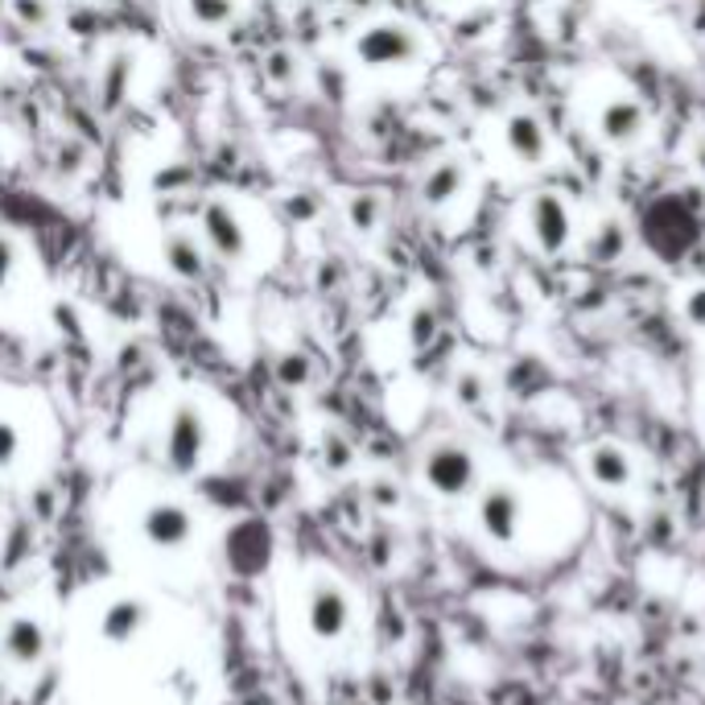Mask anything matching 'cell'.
I'll return each instance as SVG.
<instances>
[{
    "instance_id": "2",
    "label": "cell",
    "mask_w": 705,
    "mask_h": 705,
    "mask_svg": "<svg viewBox=\"0 0 705 705\" xmlns=\"http://www.w3.org/2000/svg\"><path fill=\"white\" fill-rule=\"evenodd\" d=\"M421 54H425V42L405 22H375L359 29L355 38V59L368 70H400V66H413Z\"/></svg>"
},
{
    "instance_id": "22",
    "label": "cell",
    "mask_w": 705,
    "mask_h": 705,
    "mask_svg": "<svg viewBox=\"0 0 705 705\" xmlns=\"http://www.w3.org/2000/svg\"><path fill=\"white\" fill-rule=\"evenodd\" d=\"M437 326H441V318L430 302H416L413 313H409V347L413 351H425L430 343L437 338Z\"/></svg>"
},
{
    "instance_id": "9",
    "label": "cell",
    "mask_w": 705,
    "mask_h": 705,
    "mask_svg": "<svg viewBox=\"0 0 705 705\" xmlns=\"http://www.w3.org/2000/svg\"><path fill=\"white\" fill-rule=\"evenodd\" d=\"M50 652V636H46V623L34 615H13L0 631V656L13 664V668H38Z\"/></svg>"
},
{
    "instance_id": "4",
    "label": "cell",
    "mask_w": 705,
    "mask_h": 705,
    "mask_svg": "<svg viewBox=\"0 0 705 705\" xmlns=\"http://www.w3.org/2000/svg\"><path fill=\"white\" fill-rule=\"evenodd\" d=\"M198 240L207 244L210 256H219L228 265H244L252 252L244 219H240V210L231 207L228 198H207L198 207Z\"/></svg>"
},
{
    "instance_id": "14",
    "label": "cell",
    "mask_w": 705,
    "mask_h": 705,
    "mask_svg": "<svg viewBox=\"0 0 705 705\" xmlns=\"http://www.w3.org/2000/svg\"><path fill=\"white\" fill-rule=\"evenodd\" d=\"M132 79H137L132 50H112L107 63L100 66V79H95V100H100V107H104L107 116L125 107V100L132 95Z\"/></svg>"
},
{
    "instance_id": "25",
    "label": "cell",
    "mask_w": 705,
    "mask_h": 705,
    "mask_svg": "<svg viewBox=\"0 0 705 705\" xmlns=\"http://www.w3.org/2000/svg\"><path fill=\"white\" fill-rule=\"evenodd\" d=\"M87 162H91V149H87L84 141L66 137L63 145H59V174H66V178H79V174L87 169Z\"/></svg>"
},
{
    "instance_id": "11",
    "label": "cell",
    "mask_w": 705,
    "mask_h": 705,
    "mask_svg": "<svg viewBox=\"0 0 705 705\" xmlns=\"http://www.w3.org/2000/svg\"><path fill=\"white\" fill-rule=\"evenodd\" d=\"M149 619H153V611H149L145 599H137V594H120V599L107 602L104 615H100V640L125 648V643L145 636Z\"/></svg>"
},
{
    "instance_id": "23",
    "label": "cell",
    "mask_w": 705,
    "mask_h": 705,
    "mask_svg": "<svg viewBox=\"0 0 705 705\" xmlns=\"http://www.w3.org/2000/svg\"><path fill=\"white\" fill-rule=\"evenodd\" d=\"M454 400L462 409H483L487 405V375L466 368V372L454 375Z\"/></svg>"
},
{
    "instance_id": "32",
    "label": "cell",
    "mask_w": 705,
    "mask_h": 705,
    "mask_svg": "<svg viewBox=\"0 0 705 705\" xmlns=\"http://www.w3.org/2000/svg\"><path fill=\"white\" fill-rule=\"evenodd\" d=\"M689 162H693V169L705 178V137H697V141H693V149H689Z\"/></svg>"
},
{
    "instance_id": "26",
    "label": "cell",
    "mask_w": 705,
    "mask_h": 705,
    "mask_svg": "<svg viewBox=\"0 0 705 705\" xmlns=\"http://www.w3.org/2000/svg\"><path fill=\"white\" fill-rule=\"evenodd\" d=\"M17 269H22V248H17V240L9 231H0V293L13 285Z\"/></svg>"
},
{
    "instance_id": "15",
    "label": "cell",
    "mask_w": 705,
    "mask_h": 705,
    "mask_svg": "<svg viewBox=\"0 0 705 705\" xmlns=\"http://www.w3.org/2000/svg\"><path fill=\"white\" fill-rule=\"evenodd\" d=\"M466 182H471L466 166H462L458 157H441V162H434V166H430V174L421 178V203H425V207H434V210L450 207L454 198H462Z\"/></svg>"
},
{
    "instance_id": "19",
    "label": "cell",
    "mask_w": 705,
    "mask_h": 705,
    "mask_svg": "<svg viewBox=\"0 0 705 705\" xmlns=\"http://www.w3.org/2000/svg\"><path fill=\"white\" fill-rule=\"evenodd\" d=\"M260 66H265V79H269L272 87H281V91L297 87V84H302V75H306L302 54H297V50H290V46H277V50H269Z\"/></svg>"
},
{
    "instance_id": "29",
    "label": "cell",
    "mask_w": 705,
    "mask_h": 705,
    "mask_svg": "<svg viewBox=\"0 0 705 705\" xmlns=\"http://www.w3.org/2000/svg\"><path fill=\"white\" fill-rule=\"evenodd\" d=\"M318 210H322V198H318V194H310V190H302V194H293V198H290L293 219H313Z\"/></svg>"
},
{
    "instance_id": "24",
    "label": "cell",
    "mask_w": 705,
    "mask_h": 705,
    "mask_svg": "<svg viewBox=\"0 0 705 705\" xmlns=\"http://www.w3.org/2000/svg\"><path fill=\"white\" fill-rule=\"evenodd\" d=\"M277 380L285 384V388H306L313 380V363L310 355L302 351H285L281 359H277Z\"/></svg>"
},
{
    "instance_id": "12",
    "label": "cell",
    "mask_w": 705,
    "mask_h": 705,
    "mask_svg": "<svg viewBox=\"0 0 705 705\" xmlns=\"http://www.w3.org/2000/svg\"><path fill=\"white\" fill-rule=\"evenodd\" d=\"M503 145H508V153L516 157L520 166L528 169L549 162V132H544V125H540L533 112H512L503 120Z\"/></svg>"
},
{
    "instance_id": "31",
    "label": "cell",
    "mask_w": 705,
    "mask_h": 705,
    "mask_svg": "<svg viewBox=\"0 0 705 705\" xmlns=\"http://www.w3.org/2000/svg\"><path fill=\"white\" fill-rule=\"evenodd\" d=\"M326 458H331V466H347V462H351V446H347L343 437H331V441H326Z\"/></svg>"
},
{
    "instance_id": "10",
    "label": "cell",
    "mask_w": 705,
    "mask_h": 705,
    "mask_svg": "<svg viewBox=\"0 0 705 705\" xmlns=\"http://www.w3.org/2000/svg\"><path fill=\"white\" fill-rule=\"evenodd\" d=\"M594 128H599V137L606 145L627 149L648 137V112H643L631 95H615V100H606V104L599 107Z\"/></svg>"
},
{
    "instance_id": "7",
    "label": "cell",
    "mask_w": 705,
    "mask_h": 705,
    "mask_svg": "<svg viewBox=\"0 0 705 705\" xmlns=\"http://www.w3.org/2000/svg\"><path fill=\"white\" fill-rule=\"evenodd\" d=\"M528 235H533L537 252H544V256H557V252L569 248L574 215H569L561 194H533V203H528Z\"/></svg>"
},
{
    "instance_id": "8",
    "label": "cell",
    "mask_w": 705,
    "mask_h": 705,
    "mask_svg": "<svg viewBox=\"0 0 705 705\" xmlns=\"http://www.w3.org/2000/svg\"><path fill=\"white\" fill-rule=\"evenodd\" d=\"M520 520H524V499L512 483H491L478 496V528L496 544H516Z\"/></svg>"
},
{
    "instance_id": "27",
    "label": "cell",
    "mask_w": 705,
    "mask_h": 705,
    "mask_svg": "<svg viewBox=\"0 0 705 705\" xmlns=\"http://www.w3.org/2000/svg\"><path fill=\"white\" fill-rule=\"evenodd\" d=\"M17 454H22V430L9 416H0V471H9Z\"/></svg>"
},
{
    "instance_id": "21",
    "label": "cell",
    "mask_w": 705,
    "mask_h": 705,
    "mask_svg": "<svg viewBox=\"0 0 705 705\" xmlns=\"http://www.w3.org/2000/svg\"><path fill=\"white\" fill-rule=\"evenodd\" d=\"M187 13L198 29H228L240 17V4L235 0H187Z\"/></svg>"
},
{
    "instance_id": "13",
    "label": "cell",
    "mask_w": 705,
    "mask_h": 705,
    "mask_svg": "<svg viewBox=\"0 0 705 705\" xmlns=\"http://www.w3.org/2000/svg\"><path fill=\"white\" fill-rule=\"evenodd\" d=\"M162 260H166V269L174 272L178 281H203V277H207L210 252L194 231L169 228L166 235H162Z\"/></svg>"
},
{
    "instance_id": "6",
    "label": "cell",
    "mask_w": 705,
    "mask_h": 705,
    "mask_svg": "<svg viewBox=\"0 0 705 705\" xmlns=\"http://www.w3.org/2000/svg\"><path fill=\"white\" fill-rule=\"evenodd\" d=\"M194 512H190L187 503H178V499H153L145 512H141V537L153 544V549H162V553H178V549H187L190 540H194Z\"/></svg>"
},
{
    "instance_id": "5",
    "label": "cell",
    "mask_w": 705,
    "mask_h": 705,
    "mask_svg": "<svg viewBox=\"0 0 705 705\" xmlns=\"http://www.w3.org/2000/svg\"><path fill=\"white\" fill-rule=\"evenodd\" d=\"M306 627L318 643H334L351 627V594L334 578H318L306 594Z\"/></svg>"
},
{
    "instance_id": "20",
    "label": "cell",
    "mask_w": 705,
    "mask_h": 705,
    "mask_svg": "<svg viewBox=\"0 0 705 705\" xmlns=\"http://www.w3.org/2000/svg\"><path fill=\"white\" fill-rule=\"evenodd\" d=\"M9 13L22 29H34V34H50L59 22L54 0H9Z\"/></svg>"
},
{
    "instance_id": "16",
    "label": "cell",
    "mask_w": 705,
    "mask_h": 705,
    "mask_svg": "<svg viewBox=\"0 0 705 705\" xmlns=\"http://www.w3.org/2000/svg\"><path fill=\"white\" fill-rule=\"evenodd\" d=\"M586 471H590V478H594L599 487L623 491V487L631 483V458H627V450L615 446V441H599V446L586 450Z\"/></svg>"
},
{
    "instance_id": "33",
    "label": "cell",
    "mask_w": 705,
    "mask_h": 705,
    "mask_svg": "<svg viewBox=\"0 0 705 705\" xmlns=\"http://www.w3.org/2000/svg\"><path fill=\"white\" fill-rule=\"evenodd\" d=\"M648 4H656V0H648Z\"/></svg>"
},
{
    "instance_id": "18",
    "label": "cell",
    "mask_w": 705,
    "mask_h": 705,
    "mask_svg": "<svg viewBox=\"0 0 705 705\" xmlns=\"http://www.w3.org/2000/svg\"><path fill=\"white\" fill-rule=\"evenodd\" d=\"M627 228H623L619 219H606L599 223V231L590 235V260L594 265H619L623 256H627Z\"/></svg>"
},
{
    "instance_id": "28",
    "label": "cell",
    "mask_w": 705,
    "mask_h": 705,
    "mask_svg": "<svg viewBox=\"0 0 705 705\" xmlns=\"http://www.w3.org/2000/svg\"><path fill=\"white\" fill-rule=\"evenodd\" d=\"M681 313H684V322H689L693 331H705V285H693V290L684 293Z\"/></svg>"
},
{
    "instance_id": "1",
    "label": "cell",
    "mask_w": 705,
    "mask_h": 705,
    "mask_svg": "<svg viewBox=\"0 0 705 705\" xmlns=\"http://www.w3.org/2000/svg\"><path fill=\"white\" fill-rule=\"evenodd\" d=\"M210 446V425L203 405L194 400H178L174 413L166 421V437H162V454H166V466L174 475H194L207 458Z\"/></svg>"
},
{
    "instance_id": "3",
    "label": "cell",
    "mask_w": 705,
    "mask_h": 705,
    "mask_svg": "<svg viewBox=\"0 0 705 705\" xmlns=\"http://www.w3.org/2000/svg\"><path fill=\"white\" fill-rule=\"evenodd\" d=\"M421 478L434 496L458 499L478 483V462L462 441H434L421 458Z\"/></svg>"
},
{
    "instance_id": "30",
    "label": "cell",
    "mask_w": 705,
    "mask_h": 705,
    "mask_svg": "<svg viewBox=\"0 0 705 705\" xmlns=\"http://www.w3.org/2000/svg\"><path fill=\"white\" fill-rule=\"evenodd\" d=\"M157 187L166 190H178V187H194V174L187 166H174L169 174H157Z\"/></svg>"
},
{
    "instance_id": "17",
    "label": "cell",
    "mask_w": 705,
    "mask_h": 705,
    "mask_svg": "<svg viewBox=\"0 0 705 705\" xmlns=\"http://www.w3.org/2000/svg\"><path fill=\"white\" fill-rule=\"evenodd\" d=\"M343 215H347V228L355 235H375L384 228V219H388V203H384L380 190H355L343 203Z\"/></svg>"
}]
</instances>
